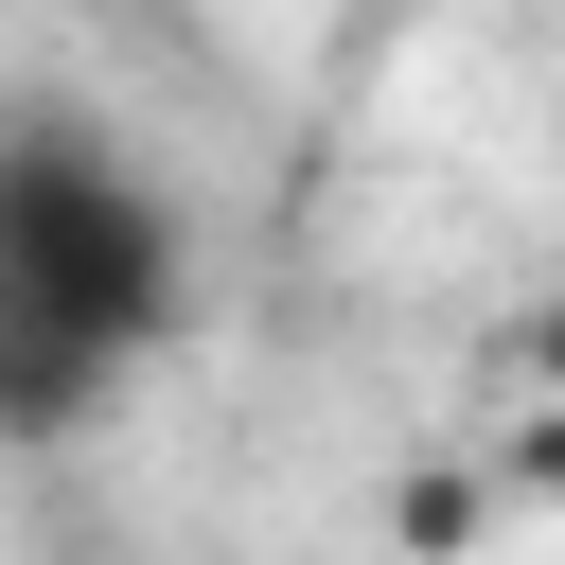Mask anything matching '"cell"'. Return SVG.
<instances>
[{
    "mask_svg": "<svg viewBox=\"0 0 565 565\" xmlns=\"http://www.w3.org/2000/svg\"><path fill=\"white\" fill-rule=\"evenodd\" d=\"M177 300V194L106 124H0V441H71L124 371H159Z\"/></svg>",
    "mask_w": 565,
    "mask_h": 565,
    "instance_id": "obj_1",
    "label": "cell"
},
{
    "mask_svg": "<svg viewBox=\"0 0 565 565\" xmlns=\"http://www.w3.org/2000/svg\"><path fill=\"white\" fill-rule=\"evenodd\" d=\"M530 371H547V406L512 424V494H547V512H565V318L530 335Z\"/></svg>",
    "mask_w": 565,
    "mask_h": 565,
    "instance_id": "obj_2",
    "label": "cell"
}]
</instances>
